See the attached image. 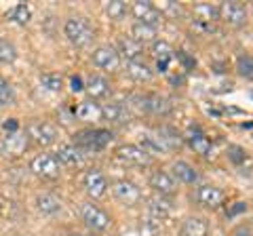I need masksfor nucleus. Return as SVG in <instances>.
<instances>
[{
	"label": "nucleus",
	"mask_w": 253,
	"mask_h": 236,
	"mask_svg": "<svg viewBox=\"0 0 253 236\" xmlns=\"http://www.w3.org/2000/svg\"><path fill=\"white\" fill-rule=\"evenodd\" d=\"M112 131L108 129H84V131H78L74 133V146L84 152H101L112 144Z\"/></svg>",
	"instance_id": "obj_1"
},
{
	"label": "nucleus",
	"mask_w": 253,
	"mask_h": 236,
	"mask_svg": "<svg viewBox=\"0 0 253 236\" xmlns=\"http://www.w3.org/2000/svg\"><path fill=\"white\" fill-rule=\"evenodd\" d=\"M63 34L78 49H84V46H89L95 40V30L89 23V19L84 17H70L63 23Z\"/></svg>",
	"instance_id": "obj_2"
},
{
	"label": "nucleus",
	"mask_w": 253,
	"mask_h": 236,
	"mask_svg": "<svg viewBox=\"0 0 253 236\" xmlns=\"http://www.w3.org/2000/svg\"><path fill=\"white\" fill-rule=\"evenodd\" d=\"M133 101L139 110L152 116H169L173 110L171 101L161 93H137V95H133Z\"/></svg>",
	"instance_id": "obj_3"
},
{
	"label": "nucleus",
	"mask_w": 253,
	"mask_h": 236,
	"mask_svg": "<svg viewBox=\"0 0 253 236\" xmlns=\"http://www.w3.org/2000/svg\"><path fill=\"white\" fill-rule=\"evenodd\" d=\"M81 219L84 222V226L89 228L91 232H106L110 226H112V219H110V215L106 213L104 209L99 207V204L95 202H84L81 207Z\"/></svg>",
	"instance_id": "obj_4"
},
{
	"label": "nucleus",
	"mask_w": 253,
	"mask_h": 236,
	"mask_svg": "<svg viewBox=\"0 0 253 236\" xmlns=\"http://www.w3.org/2000/svg\"><path fill=\"white\" fill-rule=\"evenodd\" d=\"M219 19L232 28H243L247 23V6L239 0H226V2L217 4Z\"/></svg>",
	"instance_id": "obj_5"
},
{
	"label": "nucleus",
	"mask_w": 253,
	"mask_h": 236,
	"mask_svg": "<svg viewBox=\"0 0 253 236\" xmlns=\"http://www.w3.org/2000/svg\"><path fill=\"white\" fill-rule=\"evenodd\" d=\"M26 135H28L30 141H34L36 146L46 148V146H51V144L57 141L59 133H57V129H55L51 122H46V120H34V122L28 124Z\"/></svg>",
	"instance_id": "obj_6"
},
{
	"label": "nucleus",
	"mask_w": 253,
	"mask_h": 236,
	"mask_svg": "<svg viewBox=\"0 0 253 236\" xmlns=\"http://www.w3.org/2000/svg\"><path fill=\"white\" fill-rule=\"evenodd\" d=\"M30 171L41 179H57L61 173V164L55 154H38L30 162Z\"/></svg>",
	"instance_id": "obj_7"
},
{
	"label": "nucleus",
	"mask_w": 253,
	"mask_h": 236,
	"mask_svg": "<svg viewBox=\"0 0 253 236\" xmlns=\"http://www.w3.org/2000/svg\"><path fill=\"white\" fill-rule=\"evenodd\" d=\"M30 148V139L26 133H6V135L0 139V154L4 158H19V156L26 154V150Z\"/></svg>",
	"instance_id": "obj_8"
},
{
	"label": "nucleus",
	"mask_w": 253,
	"mask_h": 236,
	"mask_svg": "<svg viewBox=\"0 0 253 236\" xmlns=\"http://www.w3.org/2000/svg\"><path fill=\"white\" fill-rule=\"evenodd\" d=\"M131 13L133 17L137 19V23H146V26L158 28L163 21V13L154 2H148V0H137V2L131 4Z\"/></svg>",
	"instance_id": "obj_9"
},
{
	"label": "nucleus",
	"mask_w": 253,
	"mask_h": 236,
	"mask_svg": "<svg viewBox=\"0 0 253 236\" xmlns=\"http://www.w3.org/2000/svg\"><path fill=\"white\" fill-rule=\"evenodd\" d=\"M116 158L125 162V164H133V167H150L152 156L144 152L139 146L135 144H123L116 148Z\"/></svg>",
	"instance_id": "obj_10"
},
{
	"label": "nucleus",
	"mask_w": 253,
	"mask_h": 236,
	"mask_svg": "<svg viewBox=\"0 0 253 236\" xmlns=\"http://www.w3.org/2000/svg\"><path fill=\"white\" fill-rule=\"evenodd\" d=\"M91 61H93V66H97L104 72H116L121 68V55L116 53L114 46H108V44L97 46L91 55Z\"/></svg>",
	"instance_id": "obj_11"
},
{
	"label": "nucleus",
	"mask_w": 253,
	"mask_h": 236,
	"mask_svg": "<svg viewBox=\"0 0 253 236\" xmlns=\"http://www.w3.org/2000/svg\"><path fill=\"white\" fill-rule=\"evenodd\" d=\"M83 188L91 198H101V196H106L110 184H108V177L99 169H89L83 175Z\"/></svg>",
	"instance_id": "obj_12"
},
{
	"label": "nucleus",
	"mask_w": 253,
	"mask_h": 236,
	"mask_svg": "<svg viewBox=\"0 0 253 236\" xmlns=\"http://www.w3.org/2000/svg\"><path fill=\"white\" fill-rule=\"evenodd\" d=\"M112 194L118 202L126 204V207H135L141 200V190L133 182H129V179H118V182H114Z\"/></svg>",
	"instance_id": "obj_13"
},
{
	"label": "nucleus",
	"mask_w": 253,
	"mask_h": 236,
	"mask_svg": "<svg viewBox=\"0 0 253 236\" xmlns=\"http://www.w3.org/2000/svg\"><path fill=\"white\" fill-rule=\"evenodd\" d=\"M148 184L156 194H161V196H173L177 192V182L171 177V173L165 171V169H156V171L150 173Z\"/></svg>",
	"instance_id": "obj_14"
},
{
	"label": "nucleus",
	"mask_w": 253,
	"mask_h": 236,
	"mask_svg": "<svg viewBox=\"0 0 253 236\" xmlns=\"http://www.w3.org/2000/svg\"><path fill=\"white\" fill-rule=\"evenodd\" d=\"M184 141L192 148L194 152H199L203 156H209L211 150H213V144H211V139L205 135V131L199 127V124H190L188 131H186V135H184Z\"/></svg>",
	"instance_id": "obj_15"
},
{
	"label": "nucleus",
	"mask_w": 253,
	"mask_h": 236,
	"mask_svg": "<svg viewBox=\"0 0 253 236\" xmlns=\"http://www.w3.org/2000/svg\"><path fill=\"white\" fill-rule=\"evenodd\" d=\"M101 118L112 124H126L133 118V114L125 101H110V104L101 106Z\"/></svg>",
	"instance_id": "obj_16"
},
{
	"label": "nucleus",
	"mask_w": 253,
	"mask_h": 236,
	"mask_svg": "<svg viewBox=\"0 0 253 236\" xmlns=\"http://www.w3.org/2000/svg\"><path fill=\"white\" fill-rule=\"evenodd\" d=\"M224 198H226V194L217 186L203 184V186H199V190H196V202L207 209H217L219 204L224 202Z\"/></svg>",
	"instance_id": "obj_17"
},
{
	"label": "nucleus",
	"mask_w": 253,
	"mask_h": 236,
	"mask_svg": "<svg viewBox=\"0 0 253 236\" xmlns=\"http://www.w3.org/2000/svg\"><path fill=\"white\" fill-rule=\"evenodd\" d=\"M171 177L175 179V182H181V184H188V186H194V184H199V171H196L192 164L186 162V160H175L171 164Z\"/></svg>",
	"instance_id": "obj_18"
},
{
	"label": "nucleus",
	"mask_w": 253,
	"mask_h": 236,
	"mask_svg": "<svg viewBox=\"0 0 253 236\" xmlns=\"http://www.w3.org/2000/svg\"><path fill=\"white\" fill-rule=\"evenodd\" d=\"M116 53L121 55L123 59H126V64H129V61H144V44L133 40L131 36H125L118 40Z\"/></svg>",
	"instance_id": "obj_19"
},
{
	"label": "nucleus",
	"mask_w": 253,
	"mask_h": 236,
	"mask_svg": "<svg viewBox=\"0 0 253 236\" xmlns=\"http://www.w3.org/2000/svg\"><path fill=\"white\" fill-rule=\"evenodd\" d=\"M152 55L156 57L158 72H169V64L175 59V49L167 40H154L152 42Z\"/></svg>",
	"instance_id": "obj_20"
},
{
	"label": "nucleus",
	"mask_w": 253,
	"mask_h": 236,
	"mask_svg": "<svg viewBox=\"0 0 253 236\" xmlns=\"http://www.w3.org/2000/svg\"><path fill=\"white\" fill-rule=\"evenodd\" d=\"M84 91L91 95V99H101V97H108L110 91H112V84H110V80L106 76H99V74H91L89 78H86L84 82Z\"/></svg>",
	"instance_id": "obj_21"
},
{
	"label": "nucleus",
	"mask_w": 253,
	"mask_h": 236,
	"mask_svg": "<svg viewBox=\"0 0 253 236\" xmlns=\"http://www.w3.org/2000/svg\"><path fill=\"white\" fill-rule=\"evenodd\" d=\"M55 158H57L59 164H63V167H81L84 160V154L78 150L74 144H63L57 150V154H55Z\"/></svg>",
	"instance_id": "obj_22"
},
{
	"label": "nucleus",
	"mask_w": 253,
	"mask_h": 236,
	"mask_svg": "<svg viewBox=\"0 0 253 236\" xmlns=\"http://www.w3.org/2000/svg\"><path fill=\"white\" fill-rule=\"evenodd\" d=\"M209 222L199 215H190L181 222V236H207Z\"/></svg>",
	"instance_id": "obj_23"
},
{
	"label": "nucleus",
	"mask_w": 253,
	"mask_h": 236,
	"mask_svg": "<svg viewBox=\"0 0 253 236\" xmlns=\"http://www.w3.org/2000/svg\"><path fill=\"white\" fill-rule=\"evenodd\" d=\"M74 114L78 120H84V122H95V120H101V106L95 104L93 99H86V101H81L76 106Z\"/></svg>",
	"instance_id": "obj_24"
},
{
	"label": "nucleus",
	"mask_w": 253,
	"mask_h": 236,
	"mask_svg": "<svg viewBox=\"0 0 253 236\" xmlns=\"http://www.w3.org/2000/svg\"><path fill=\"white\" fill-rule=\"evenodd\" d=\"M217 19H219L217 6H213L209 2L194 4V23H201V26H213Z\"/></svg>",
	"instance_id": "obj_25"
},
{
	"label": "nucleus",
	"mask_w": 253,
	"mask_h": 236,
	"mask_svg": "<svg viewBox=\"0 0 253 236\" xmlns=\"http://www.w3.org/2000/svg\"><path fill=\"white\" fill-rule=\"evenodd\" d=\"M36 209L42 215H57L61 211V200L51 192H42L36 196Z\"/></svg>",
	"instance_id": "obj_26"
},
{
	"label": "nucleus",
	"mask_w": 253,
	"mask_h": 236,
	"mask_svg": "<svg viewBox=\"0 0 253 236\" xmlns=\"http://www.w3.org/2000/svg\"><path fill=\"white\" fill-rule=\"evenodd\" d=\"M156 135H158V139L163 141V146L167 148V152L179 150V148L184 146V137H181L173 127H161L156 131Z\"/></svg>",
	"instance_id": "obj_27"
},
{
	"label": "nucleus",
	"mask_w": 253,
	"mask_h": 236,
	"mask_svg": "<svg viewBox=\"0 0 253 236\" xmlns=\"http://www.w3.org/2000/svg\"><path fill=\"white\" fill-rule=\"evenodd\" d=\"M126 74L135 82H150L154 76V72L150 70L146 61H129V64H126Z\"/></svg>",
	"instance_id": "obj_28"
},
{
	"label": "nucleus",
	"mask_w": 253,
	"mask_h": 236,
	"mask_svg": "<svg viewBox=\"0 0 253 236\" xmlns=\"http://www.w3.org/2000/svg\"><path fill=\"white\" fill-rule=\"evenodd\" d=\"M139 148L144 152H148L150 156L167 154V148L163 146V141L158 139V135H152V133H141L139 135Z\"/></svg>",
	"instance_id": "obj_29"
},
{
	"label": "nucleus",
	"mask_w": 253,
	"mask_h": 236,
	"mask_svg": "<svg viewBox=\"0 0 253 236\" xmlns=\"http://www.w3.org/2000/svg\"><path fill=\"white\" fill-rule=\"evenodd\" d=\"M30 19H32V6L26 2L15 4L13 9L6 13V21L17 23V26H26V23H30Z\"/></svg>",
	"instance_id": "obj_30"
},
{
	"label": "nucleus",
	"mask_w": 253,
	"mask_h": 236,
	"mask_svg": "<svg viewBox=\"0 0 253 236\" xmlns=\"http://www.w3.org/2000/svg\"><path fill=\"white\" fill-rule=\"evenodd\" d=\"M131 38H133V40H137L139 44L154 42V40H156V28L146 26V23H133V28H131Z\"/></svg>",
	"instance_id": "obj_31"
},
{
	"label": "nucleus",
	"mask_w": 253,
	"mask_h": 236,
	"mask_svg": "<svg viewBox=\"0 0 253 236\" xmlns=\"http://www.w3.org/2000/svg\"><path fill=\"white\" fill-rule=\"evenodd\" d=\"M148 213H150V217L158 219V222H165V219L171 215V202H167L163 196L161 198H152L148 204Z\"/></svg>",
	"instance_id": "obj_32"
},
{
	"label": "nucleus",
	"mask_w": 253,
	"mask_h": 236,
	"mask_svg": "<svg viewBox=\"0 0 253 236\" xmlns=\"http://www.w3.org/2000/svg\"><path fill=\"white\" fill-rule=\"evenodd\" d=\"M234 70H236V74H239L241 78H245V80H253V55L241 53L239 57H236Z\"/></svg>",
	"instance_id": "obj_33"
},
{
	"label": "nucleus",
	"mask_w": 253,
	"mask_h": 236,
	"mask_svg": "<svg viewBox=\"0 0 253 236\" xmlns=\"http://www.w3.org/2000/svg\"><path fill=\"white\" fill-rule=\"evenodd\" d=\"M129 13H131V6L123 2V0H112V2L106 4V15L112 21H123Z\"/></svg>",
	"instance_id": "obj_34"
},
{
	"label": "nucleus",
	"mask_w": 253,
	"mask_h": 236,
	"mask_svg": "<svg viewBox=\"0 0 253 236\" xmlns=\"http://www.w3.org/2000/svg\"><path fill=\"white\" fill-rule=\"evenodd\" d=\"M17 61V46H15L11 40L0 36V64L11 66Z\"/></svg>",
	"instance_id": "obj_35"
},
{
	"label": "nucleus",
	"mask_w": 253,
	"mask_h": 236,
	"mask_svg": "<svg viewBox=\"0 0 253 236\" xmlns=\"http://www.w3.org/2000/svg\"><path fill=\"white\" fill-rule=\"evenodd\" d=\"M41 84L44 86L46 91L51 93H59L63 89V78L59 74H53V72H44L41 74Z\"/></svg>",
	"instance_id": "obj_36"
},
{
	"label": "nucleus",
	"mask_w": 253,
	"mask_h": 236,
	"mask_svg": "<svg viewBox=\"0 0 253 236\" xmlns=\"http://www.w3.org/2000/svg\"><path fill=\"white\" fill-rule=\"evenodd\" d=\"M17 95H15V89L11 86V82L6 78L0 76V108L2 106H13Z\"/></svg>",
	"instance_id": "obj_37"
},
{
	"label": "nucleus",
	"mask_w": 253,
	"mask_h": 236,
	"mask_svg": "<svg viewBox=\"0 0 253 236\" xmlns=\"http://www.w3.org/2000/svg\"><path fill=\"white\" fill-rule=\"evenodd\" d=\"M226 154H228V160H230L232 164H236V167L247 160V152H245V148L236 146V144H230V146H228Z\"/></svg>",
	"instance_id": "obj_38"
},
{
	"label": "nucleus",
	"mask_w": 253,
	"mask_h": 236,
	"mask_svg": "<svg viewBox=\"0 0 253 236\" xmlns=\"http://www.w3.org/2000/svg\"><path fill=\"white\" fill-rule=\"evenodd\" d=\"M175 59L179 61V66H181V70H184V72H190V70L196 68V59H194L188 51H184V49L175 51Z\"/></svg>",
	"instance_id": "obj_39"
},
{
	"label": "nucleus",
	"mask_w": 253,
	"mask_h": 236,
	"mask_svg": "<svg viewBox=\"0 0 253 236\" xmlns=\"http://www.w3.org/2000/svg\"><path fill=\"white\" fill-rule=\"evenodd\" d=\"M247 211V202H243V200H236L234 204H230V207L226 209V217H236V215H241V213H245Z\"/></svg>",
	"instance_id": "obj_40"
},
{
	"label": "nucleus",
	"mask_w": 253,
	"mask_h": 236,
	"mask_svg": "<svg viewBox=\"0 0 253 236\" xmlns=\"http://www.w3.org/2000/svg\"><path fill=\"white\" fill-rule=\"evenodd\" d=\"M70 89H72V93H81V91H84L83 78H81V76H72V78H70Z\"/></svg>",
	"instance_id": "obj_41"
},
{
	"label": "nucleus",
	"mask_w": 253,
	"mask_h": 236,
	"mask_svg": "<svg viewBox=\"0 0 253 236\" xmlns=\"http://www.w3.org/2000/svg\"><path fill=\"white\" fill-rule=\"evenodd\" d=\"M230 236H253V232H251V228H249V226L241 224V226H236L234 230L230 232Z\"/></svg>",
	"instance_id": "obj_42"
},
{
	"label": "nucleus",
	"mask_w": 253,
	"mask_h": 236,
	"mask_svg": "<svg viewBox=\"0 0 253 236\" xmlns=\"http://www.w3.org/2000/svg\"><path fill=\"white\" fill-rule=\"evenodd\" d=\"M2 129L6 131V133H17V129H19V122H17V118H9L4 124H2Z\"/></svg>",
	"instance_id": "obj_43"
},
{
	"label": "nucleus",
	"mask_w": 253,
	"mask_h": 236,
	"mask_svg": "<svg viewBox=\"0 0 253 236\" xmlns=\"http://www.w3.org/2000/svg\"><path fill=\"white\" fill-rule=\"evenodd\" d=\"M66 236H83V234H66Z\"/></svg>",
	"instance_id": "obj_44"
},
{
	"label": "nucleus",
	"mask_w": 253,
	"mask_h": 236,
	"mask_svg": "<svg viewBox=\"0 0 253 236\" xmlns=\"http://www.w3.org/2000/svg\"><path fill=\"white\" fill-rule=\"evenodd\" d=\"M0 211H2V204H0Z\"/></svg>",
	"instance_id": "obj_45"
},
{
	"label": "nucleus",
	"mask_w": 253,
	"mask_h": 236,
	"mask_svg": "<svg viewBox=\"0 0 253 236\" xmlns=\"http://www.w3.org/2000/svg\"><path fill=\"white\" fill-rule=\"evenodd\" d=\"M251 11H253V4H251Z\"/></svg>",
	"instance_id": "obj_46"
},
{
	"label": "nucleus",
	"mask_w": 253,
	"mask_h": 236,
	"mask_svg": "<svg viewBox=\"0 0 253 236\" xmlns=\"http://www.w3.org/2000/svg\"><path fill=\"white\" fill-rule=\"evenodd\" d=\"M17 236H21V234H17Z\"/></svg>",
	"instance_id": "obj_47"
}]
</instances>
